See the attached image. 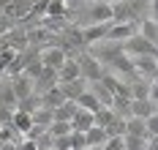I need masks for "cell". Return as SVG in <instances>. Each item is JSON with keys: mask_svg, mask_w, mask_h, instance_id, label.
I'll return each mask as SVG.
<instances>
[{"mask_svg": "<svg viewBox=\"0 0 158 150\" xmlns=\"http://www.w3.org/2000/svg\"><path fill=\"white\" fill-rule=\"evenodd\" d=\"M120 49H123V55H128V57H144V55H153L156 57V44L153 41H147V38H142L139 33H134L131 38H126L123 44H120Z\"/></svg>", "mask_w": 158, "mask_h": 150, "instance_id": "6da1fadb", "label": "cell"}, {"mask_svg": "<svg viewBox=\"0 0 158 150\" xmlns=\"http://www.w3.org/2000/svg\"><path fill=\"white\" fill-rule=\"evenodd\" d=\"M77 66H79V77H82L85 82H98L101 74L106 71L90 52H79V55H77Z\"/></svg>", "mask_w": 158, "mask_h": 150, "instance_id": "7a4b0ae2", "label": "cell"}, {"mask_svg": "<svg viewBox=\"0 0 158 150\" xmlns=\"http://www.w3.org/2000/svg\"><path fill=\"white\" fill-rule=\"evenodd\" d=\"M85 14H87L85 25H106V22H112V3L109 0H90Z\"/></svg>", "mask_w": 158, "mask_h": 150, "instance_id": "3957f363", "label": "cell"}, {"mask_svg": "<svg viewBox=\"0 0 158 150\" xmlns=\"http://www.w3.org/2000/svg\"><path fill=\"white\" fill-rule=\"evenodd\" d=\"M131 66H134V74L139 77V79H147V82H153L158 74V60L153 55H144V57H131Z\"/></svg>", "mask_w": 158, "mask_h": 150, "instance_id": "277c9868", "label": "cell"}, {"mask_svg": "<svg viewBox=\"0 0 158 150\" xmlns=\"http://www.w3.org/2000/svg\"><path fill=\"white\" fill-rule=\"evenodd\" d=\"M134 33H139V25H136V22H109V30H106V41L123 44V41H126V38H131Z\"/></svg>", "mask_w": 158, "mask_h": 150, "instance_id": "5b68a950", "label": "cell"}, {"mask_svg": "<svg viewBox=\"0 0 158 150\" xmlns=\"http://www.w3.org/2000/svg\"><path fill=\"white\" fill-rule=\"evenodd\" d=\"M158 115V101L150 98H131V117H153Z\"/></svg>", "mask_w": 158, "mask_h": 150, "instance_id": "8992f818", "label": "cell"}, {"mask_svg": "<svg viewBox=\"0 0 158 150\" xmlns=\"http://www.w3.org/2000/svg\"><path fill=\"white\" fill-rule=\"evenodd\" d=\"M106 30H109V22H106V25H82V38H85V47L104 41V38H106Z\"/></svg>", "mask_w": 158, "mask_h": 150, "instance_id": "52a82bcc", "label": "cell"}, {"mask_svg": "<svg viewBox=\"0 0 158 150\" xmlns=\"http://www.w3.org/2000/svg\"><path fill=\"white\" fill-rule=\"evenodd\" d=\"M57 85V71L55 68H44L35 79H33V93H44V90H49V87H55Z\"/></svg>", "mask_w": 158, "mask_h": 150, "instance_id": "ba28073f", "label": "cell"}, {"mask_svg": "<svg viewBox=\"0 0 158 150\" xmlns=\"http://www.w3.org/2000/svg\"><path fill=\"white\" fill-rule=\"evenodd\" d=\"M74 79H82V77H79L77 57H65L63 66L57 68V82H74Z\"/></svg>", "mask_w": 158, "mask_h": 150, "instance_id": "9c48e42d", "label": "cell"}, {"mask_svg": "<svg viewBox=\"0 0 158 150\" xmlns=\"http://www.w3.org/2000/svg\"><path fill=\"white\" fill-rule=\"evenodd\" d=\"M8 79H11V87H14V93H16V101L27 98L33 93V79H27L25 74H14V77H8Z\"/></svg>", "mask_w": 158, "mask_h": 150, "instance_id": "30bf717a", "label": "cell"}, {"mask_svg": "<svg viewBox=\"0 0 158 150\" xmlns=\"http://www.w3.org/2000/svg\"><path fill=\"white\" fill-rule=\"evenodd\" d=\"M68 126H71V131H87L90 126H93V112H87V109H79L77 106V112H74V117L68 120Z\"/></svg>", "mask_w": 158, "mask_h": 150, "instance_id": "8fae6325", "label": "cell"}, {"mask_svg": "<svg viewBox=\"0 0 158 150\" xmlns=\"http://www.w3.org/2000/svg\"><path fill=\"white\" fill-rule=\"evenodd\" d=\"M87 87V82L85 79H74V82H57V90L63 93V98L68 101H77L79 96H82V90Z\"/></svg>", "mask_w": 158, "mask_h": 150, "instance_id": "7c38bea8", "label": "cell"}, {"mask_svg": "<svg viewBox=\"0 0 158 150\" xmlns=\"http://www.w3.org/2000/svg\"><path fill=\"white\" fill-rule=\"evenodd\" d=\"M8 123H11V128H14V131H19L22 136L30 131V126H33L30 115H27V112H22V109H14V112H11V120H8Z\"/></svg>", "mask_w": 158, "mask_h": 150, "instance_id": "4fadbf2b", "label": "cell"}, {"mask_svg": "<svg viewBox=\"0 0 158 150\" xmlns=\"http://www.w3.org/2000/svg\"><path fill=\"white\" fill-rule=\"evenodd\" d=\"M0 104L8 106L11 112L16 109V93H14V87H11V79L8 77H3V82H0Z\"/></svg>", "mask_w": 158, "mask_h": 150, "instance_id": "5bb4252c", "label": "cell"}, {"mask_svg": "<svg viewBox=\"0 0 158 150\" xmlns=\"http://www.w3.org/2000/svg\"><path fill=\"white\" fill-rule=\"evenodd\" d=\"M112 22H136V17H134V11H131L128 3H117V0H114V3H112Z\"/></svg>", "mask_w": 158, "mask_h": 150, "instance_id": "9a60e30c", "label": "cell"}, {"mask_svg": "<svg viewBox=\"0 0 158 150\" xmlns=\"http://www.w3.org/2000/svg\"><path fill=\"white\" fill-rule=\"evenodd\" d=\"M136 25H139V35L156 44V38H158V25H156V17H144V19H139Z\"/></svg>", "mask_w": 158, "mask_h": 150, "instance_id": "2e32d148", "label": "cell"}, {"mask_svg": "<svg viewBox=\"0 0 158 150\" xmlns=\"http://www.w3.org/2000/svg\"><path fill=\"white\" fill-rule=\"evenodd\" d=\"M63 101H68V98H63V93L57 90V85L41 93V106H47V109H55V106H60Z\"/></svg>", "mask_w": 158, "mask_h": 150, "instance_id": "e0dca14e", "label": "cell"}, {"mask_svg": "<svg viewBox=\"0 0 158 150\" xmlns=\"http://www.w3.org/2000/svg\"><path fill=\"white\" fill-rule=\"evenodd\" d=\"M30 120H33V126L49 128V123H52L55 117H52V109H47V106H35V109L30 112Z\"/></svg>", "mask_w": 158, "mask_h": 150, "instance_id": "ac0fdd59", "label": "cell"}, {"mask_svg": "<svg viewBox=\"0 0 158 150\" xmlns=\"http://www.w3.org/2000/svg\"><path fill=\"white\" fill-rule=\"evenodd\" d=\"M74 112H77V101H63L60 106H55V109H52V117H55V120H65V123H68V120L74 117Z\"/></svg>", "mask_w": 158, "mask_h": 150, "instance_id": "d6986e66", "label": "cell"}, {"mask_svg": "<svg viewBox=\"0 0 158 150\" xmlns=\"http://www.w3.org/2000/svg\"><path fill=\"white\" fill-rule=\"evenodd\" d=\"M77 106H79V109H87V112H95V109H101L98 98H95V96L90 93V90H87V87L82 90V96L77 98Z\"/></svg>", "mask_w": 158, "mask_h": 150, "instance_id": "ffe728a7", "label": "cell"}, {"mask_svg": "<svg viewBox=\"0 0 158 150\" xmlns=\"http://www.w3.org/2000/svg\"><path fill=\"white\" fill-rule=\"evenodd\" d=\"M85 142H87V145H104V142H106V131H104L101 126H90V128L85 131Z\"/></svg>", "mask_w": 158, "mask_h": 150, "instance_id": "44dd1931", "label": "cell"}, {"mask_svg": "<svg viewBox=\"0 0 158 150\" xmlns=\"http://www.w3.org/2000/svg\"><path fill=\"white\" fill-rule=\"evenodd\" d=\"M126 134L144 139V120L142 117H126Z\"/></svg>", "mask_w": 158, "mask_h": 150, "instance_id": "7402d4cb", "label": "cell"}, {"mask_svg": "<svg viewBox=\"0 0 158 150\" xmlns=\"http://www.w3.org/2000/svg\"><path fill=\"white\" fill-rule=\"evenodd\" d=\"M147 148V139L142 136H131V134H123V150H144Z\"/></svg>", "mask_w": 158, "mask_h": 150, "instance_id": "603a6c76", "label": "cell"}, {"mask_svg": "<svg viewBox=\"0 0 158 150\" xmlns=\"http://www.w3.org/2000/svg\"><path fill=\"white\" fill-rule=\"evenodd\" d=\"M47 131H49V136H65V134H71V126L65 120H52Z\"/></svg>", "mask_w": 158, "mask_h": 150, "instance_id": "cb8c5ba5", "label": "cell"}, {"mask_svg": "<svg viewBox=\"0 0 158 150\" xmlns=\"http://www.w3.org/2000/svg\"><path fill=\"white\" fill-rule=\"evenodd\" d=\"M41 71H44V66H41V60H38V55H35V57H33L30 63H27V66L22 68V74H25L27 79H35V77H38Z\"/></svg>", "mask_w": 158, "mask_h": 150, "instance_id": "d4e9b609", "label": "cell"}, {"mask_svg": "<svg viewBox=\"0 0 158 150\" xmlns=\"http://www.w3.org/2000/svg\"><path fill=\"white\" fill-rule=\"evenodd\" d=\"M68 139H71V150H85V148H87L85 134H82V131H71V134H68Z\"/></svg>", "mask_w": 158, "mask_h": 150, "instance_id": "484cf974", "label": "cell"}, {"mask_svg": "<svg viewBox=\"0 0 158 150\" xmlns=\"http://www.w3.org/2000/svg\"><path fill=\"white\" fill-rule=\"evenodd\" d=\"M16 27V22L11 17H6V14H3V11H0V35H6V33H11V30H14Z\"/></svg>", "mask_w": 158, "mask_h": 150, "instance_id": "4316f807", "label": "cell"}, {"mask_svg": "<svg viewBox=\"0 0 158 150\" xmlns=\"http://www.w3.org/2000/svg\"><path fill=\"white\" fill-rule=\"evenodd\" d=\"M52 150H71V139L65 136H52Z\"/></svg>", "mask_w": 158, "mask_h": 150, "instance_id": "83f0119b", "label": "cell"}, {"mask_svg": "<svg viewBox=\"0 0 158 150\" xmlns=\"http://www.w3.org/2000/svg\"><path fill=\"white\" fill-rule=\"evenodd\" d=\"M8 120H11V109H8V106H3V104H0V126H6V123H8Z\"/></svg>", "mask_w": 158, "mask_h": 150, "instance_id": "f1b7e54d", "label": "cell"}, {"mask_svg": "<svg viewBox=\"0 0 158 150\" xmlns=\"http://www.w3.org/2000/svg\"><path fill=\"white\" fill-rule=\"evenodd\" d=\"M85 150H104V148H101V145H87Z\"/></svg>", "mask_w": 158, "mask_h": 150, "instance_id": "f546056e", "label": "cell"}, {"mask_svg": "<svg viewBox=\"0 0 158 150\" xmlns=\"http://www.w3.org/2000/svg\"><path fill=\"white\" fill-rule=\"evenodd\" d=\"M3 77H6V74H3V71H0V82H3Z\"/></svg>", "mask_w": 158, "mask_h": 150, "instance_id": "4dcf8cb0", "label": "cell"}, {"mask_svg": "<svg viewBox=\"0 0 158 150\" xmlns=\"http://www.w3.org/2000/svg\"><path fill=\"white\" fill-rule=\"evenodd\" d=\"M112 3H114V0H112ZM117 3H128V0H117Z\"/></svg>", "mask_w": 158, "mask_h": 150, "instance_id": "1f68e13d", "label": "cell"}]
</instances>
